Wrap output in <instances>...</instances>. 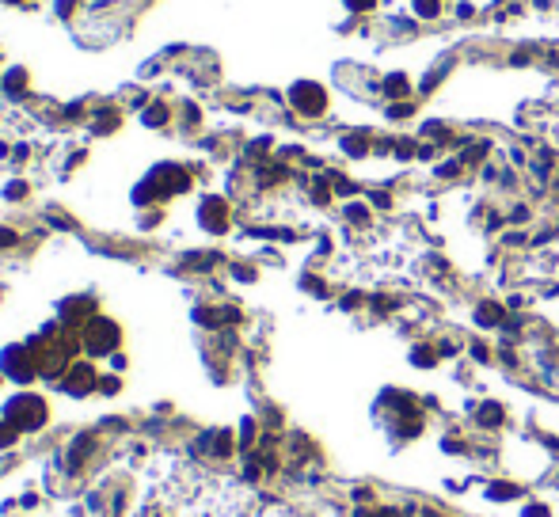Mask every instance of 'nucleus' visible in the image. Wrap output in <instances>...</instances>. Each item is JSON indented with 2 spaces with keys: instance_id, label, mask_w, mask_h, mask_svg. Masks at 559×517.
<instances>
[{
  "instance_id": "nucleus-1",
  "label": "nucleus",
  "mask_w": 559,
  "mask_h": 517,
  "mask_svg": "<svg viewBox=\"0 0 559 517\" xmlns=\"http://www.w3.org/2000/svg\"><path fill=\"white\" fill-rule=\"evenodd\" d=\"M4 415L15 430H38V426L46 422V403L38 400V395H15Z\"/></svg>"
},
{
  "instance_id": "nucleus-2",
  "label": "nucleus",
  "mask_w": 559,
  "mask_h": 517,
  "mask_svg": "<svg viewBox=\"0 0 559 517\" xmlns=\"http://www.w3.org/2000/svg\"><path fill=\"white\" fill-rule=\"evenodd\" d=\"M289 99H293V107L301 110V115H323V107H327V95H323V88H320V84H309V80L293 84Z\"/></svg>"
},
{
  "instance_id": "nucleus-3",
  "label": "nucleus",
  "mask_w": 559,
  "mask_h": 517,
  "mask_svg": "<svg viewBox=\"0 0 559 517\" xmlns=\"http://www.w3.org/2000/svg\"><path fill=\"white\" fill-rule=\"evenodd\" d=\"M84 338H88V350L92 354H103V350H111V346L118 343V327L111 320H92L84 327Z\"/></svg>"
},
{
  "instance_id": "nucleus-4",
  "label": "nucleus",
  "mask_w": 559,
  "mask_h": 517,
  "mask_svg": "<svg viewBox=\"0 0 559 517\" xmlns=\"http://www.w3.org/2000/svg\"><path fill=\"white\" fill-rule=\"evenodd\" d=\"M4 373L15 377V381H27V377L35 373V358H31L23 346H8L4 350Z\"/></svg>"
},
{
  "instance_id": "nucleus-5",
  "label": "nucleus",
  "mask_w": 559,
  "mask_h": 517,
  "mask_svg": "<svg viewBox=\"0 0 559 517\" xmlns=\"http://www.w3.org/2000/svg\"><path fill=\"white\" fill-rule=\"evenodd\" d=\"M202 224H206L209 232H225L229 229V206H225L221 198H206L202 202Z\"/></svg>"
},
{
  "instance_id": "nucleus-6",
  "label": "nucleus",
  "mask_w": 559,
  "mask_h": 517,
  "mask_svg": "<svg viewBox=\"0 0 559 517\" xmlns=\"http://www.w3.org/2000/svg\"><path fill=\"white\" fill-rule=\"evenodd\" d=\"M65 388H69L72 395H84L95 388V369L92 366H72V373L65 377Z\"/></svg>"
},
{
  "instance_id": "nucleus-7",
  "label": "nucleus",
  "mask_w": 559,
  "mask_h": 517,
  "mask_svg": "<svg viewBox=\"0 0 559 517\" xmlns=\"http://www.w3.org/2000/svg\"><path fill=\"white\" fill-rule=\"evenodd\" d=\"M476 422L487 426V430H491V426H499L502 422V407H499V403H483V407L476 411Z\"/></svg>"
},
{
  "instance_id": "nucleus-8",
  "label": "nucleus",
  "mask_w": 559,
  "mask_h": 517,
  "mask_svg": "<svg viewBox=\"0 0 559 517\" xmlns=\"http://www.w3.org/2000/svg\"><path fill=\"white\" fill-rule=\"evenodd\" d=\"M476 323H480V327H495V323H502V309L499 304H480V312H476Z\"/></svg>"
},
{
  "instance_id": "nucleus-9",
  "label": "nucleus",
  "mask_w": 559,
  "mask_h": 517,
  "mask_svg": "<svg viewBox=\"0 0 559 517\" xmlns=\"http://www.w3.org/2000/svg\"><path fill=\"white\" fill-rule=\"evenodd\" d=\"M384 92L388 95H407V76H403V72H392V76L384 80Z\"/></svg>"
},
{
  "instance_id": "nucleus-10",
  "label": "nucleus",
  "mask_w": 559,
  "mask_h": 517,
  "mask_svg": "<svg viewBox=\"0 0 559 517\" xmlns=\"http://www.w3.org/2000/svg\"><path fill=\"white\" fill-rule=\"evenodd\" d=\"M491 498H499V502H506V498H517L521 491L517 487H510V483H491V491H487Z\"/></svg>"
},
{
  "instance_id": "nucleus-11",
  "label": "nucleus",
  "mask_w": 559,
  "mask_h": 517,
  "mask_svg": "<svg viewBox=\"0 0 559 517\" xmlns=\"http://www.w3.org/2000/svg\"><path fill=\"white\" fill-rule=\"evenodd\" d=\"M411 361H415V366H434L437 354L430 350V346H415V350H411Z\"/></svg>"
},
{
  "instance_id": "nucleus-12",
  "label": "nucleus",
  "mask_w": 559,
  "mask_h": 517,
  "mask_svg": "<svg viewBox=\"0 0 559 517\" xmlns=\"http://www.w3.org/2000/svg\"><path fill=\"white\" fill-rule=\"evenodd\" d=\"M164 118H168V110H164V107H152L149 115H145V122H149V126H160Z\"/></svg>"
},
{
  "instance_id": "nucleus-13",
  "label": "nucleus",
  "mask_w": 559,
  "mask_h": 517,
  "mask_svg": "<svg viewBox=\"0 0 559 517\" xmlns=\"http://www.w3.org/2000/svg\"><path fill=\"white\" fill-rule=\"evenodd\" d=\"M521 517H548V506H540V502H533V506H525Z\"/></svg>"
},
{
  "instance_id": "nucleus-14",
  "label": "nucleus",
  "mask_w": 559,
  "mask_h": 517,
  "mask_svg": "<svg viewBox=\"0 0 559 517\" xmlns=\"http://www.w3.org/2000/svg\"><path fill=\"white\" fill-rule=\"evenodd\" d=\"M419 15H437V0H419Z\"/></svg>"
},
{
  "instance_id": "nucleus-15",
  "label": "nucleus",
  "mask_w": 559,
  "mask_h": 517,
  "mask_svg": "<svg viewBox=\"0 0 559 517\" xmlns=\"http://www.w3.org/2000/svg\"><path fill=\"white\" fill-rule=\"evenodd\" d=\"M373 4H377V0H346V8H354V12H366Z\"/></svg>"
},
{
  "instance_id": "nucleus-16",
  "label": "nucleus",
  "mask_w": 559,
  "mask_h": 517,
  "mask_svg": "<svg viewBox=\"0 0 559 517\" xmlns=\"http://www.w3.org/2000/svg\"><path fill=\"white\" fill-rule=\"evenodd\" d=\"M12 438H15V426H0V445H8Z\"/></svg>"
},
{
  "instance_id": "nucleus-17",
  "label": "nucleus",
  "mask_w": 559,
  "mask_h": 517,
  "mask_svg": "<svg viewBox=\"0 0 559 517\" xmlns=\"http://www.w3.org/2000/svg\"><path fill=\"white\" fill-rule=\"evenodd\" d=\"M12 244H15V232L0 229V247H12Z\"/></svg>"
},
{
  "instance_id": "nucleus-18",
  "label": "nucleus",
  "mask_w": 559,
  "mask_h": 517,
  "mask_svg": "<svg viewBox=\"0 0 559 517\" xmlns=\"http://www.w3.org/2000/svg\"><path fill=\"white\" fill-rule=\"evenodd\" d=\"M426 517H437V514H426Z\"/></svg>"
},
{
  "instance_id": "nucleus-19",
  "label": "nucleus",
  "mask_w": 559,
  "mask_h": 517,
  "mask_svg": "<svg viewBox=\"0 0 559 517\" xmlns=\"http://www.w3.org/2000/svg\"><path fill=\"white\" fill-rule=\"evenodd\" d=\"M8 4H15V0H8Z\"/></svg>"
}]
</instances>
